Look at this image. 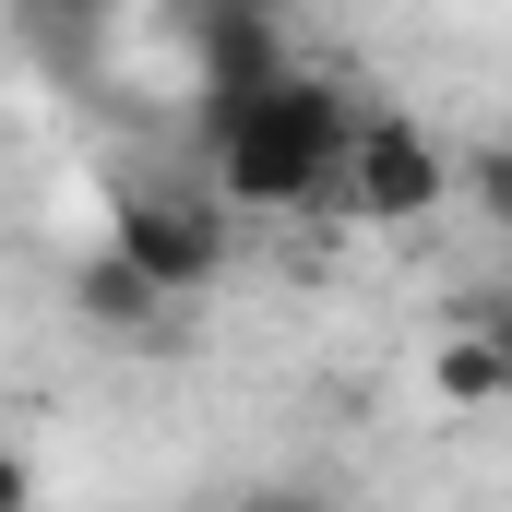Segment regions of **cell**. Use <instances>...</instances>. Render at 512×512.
Segmentation results:
<instances>
[{"mask_svg": "<svg viewBox=\"0 0 512 512\" xmlns=\"http://www.w3.org/2000/svg\"><path fill=\"white\" fill-rule=\"evenodd\" d=\"M239 512H346V501H334V489H310V477H286V489H251Z\"/></svg>", "mask_w": 512, "mask_h": 512, "instance_id": "cell-8", "label": "cell"}, {"mask_svg": "<svg viewBox=\"0 0 512 512\" xmlns=\"http://www.w3.org/2000/svg\"><path fill=\"white\" fill-rule=\"evenodd\" d=\"M453 191H465V155H441L405 108H370L358 167H346V203H358L370 227H417V215H441Z\"/></svg>", "mask_w": 512, "mask_h": 512, "instance_id": "cell-3", "label": "cell"}, {"mask_svg": "<svg viewBox=\"0 0 512 512\" xmlns=\"http://www.w3.org/2000/svg\"><path fill=\"white\" fill-rule=\"evenodd\" d=\"M167 298H179V286H155V274L120 251V239L84 262V274H72V310H84L96 334H155V322H167Z\"/></svg>", "mask_w": 512, "mask_h": 512, "instance_id": "cell-6", "label": "cell"}, {"mask_svg": "<svg viewBox=\"0 0 512 512\" xmlns=\"http://www.w3.org/2000/svg\"><path fill=\"white\" fill-rule=\"evenodd\" d=\"M191 72H203V120L239 108V96H262V84L286 72L274 12H262V0H191Z\"/></svg>", "mask_w": 512, "mask_h": 512, "instance_id": "cell-5", "label": "cell"}, {"mask_svg": "<svg viewBox=\"0 0 512 512\" xmlns=\"http://www.w3.org/2000/svg\"><path fill=\"white\" fill-rule=\"evenodd\" d=\"M429 393H441L453 417H477V405H512V298H501V286H477V298H453V310H441Z\"/></svg>", "mask_w": 512, "mask_h": 512, "instance_id": "cell-4", "label": "cell"}, {"mask_svg": "<svg viewBox=\"0 0 512 512\" xmlns=\"http://www.w3.org/2000/svg\"><path fill=\"white\" fill-rule=\"evenodd\" d=\"M108 239H120L155 286H215V262H227V191L120 179V191H108Z\"/></svg>", "mask_w": 512, "mask_h": 512, "instance_id": "cell-2", "label": "cell"}, {"mask_svg": "<svg viewBox=\"0 0 512 512\" xmlns=\"http://www.w3.org/2000/svg\"><path fill=\"white\" fill-rule=\"evenodd\" d=\"M203 131H215V191H227V203H251V215H334L370 108H358L334 72H298V60H286L262 96L215 108ZM346 215H358V203H346Z\"/></svg>", "mask_w": 512, "mask_h": 512, "instance_id": "cell-1", "label": "cell"}, {"mask_svg": "<svg viewBox=\"0 0 512 512\" xmlns=\"http://www.w3.org/2000/svg\"><path fill=\"white\" fill-rule=\"evenodd\" d=\"M465 203H477L489 227H512V131H477V143H465Z\"/></svg>", "mask_w": 512, "mask_h": 512, "instance_id": "cell-7", "label": "cell"}]
</instances>
